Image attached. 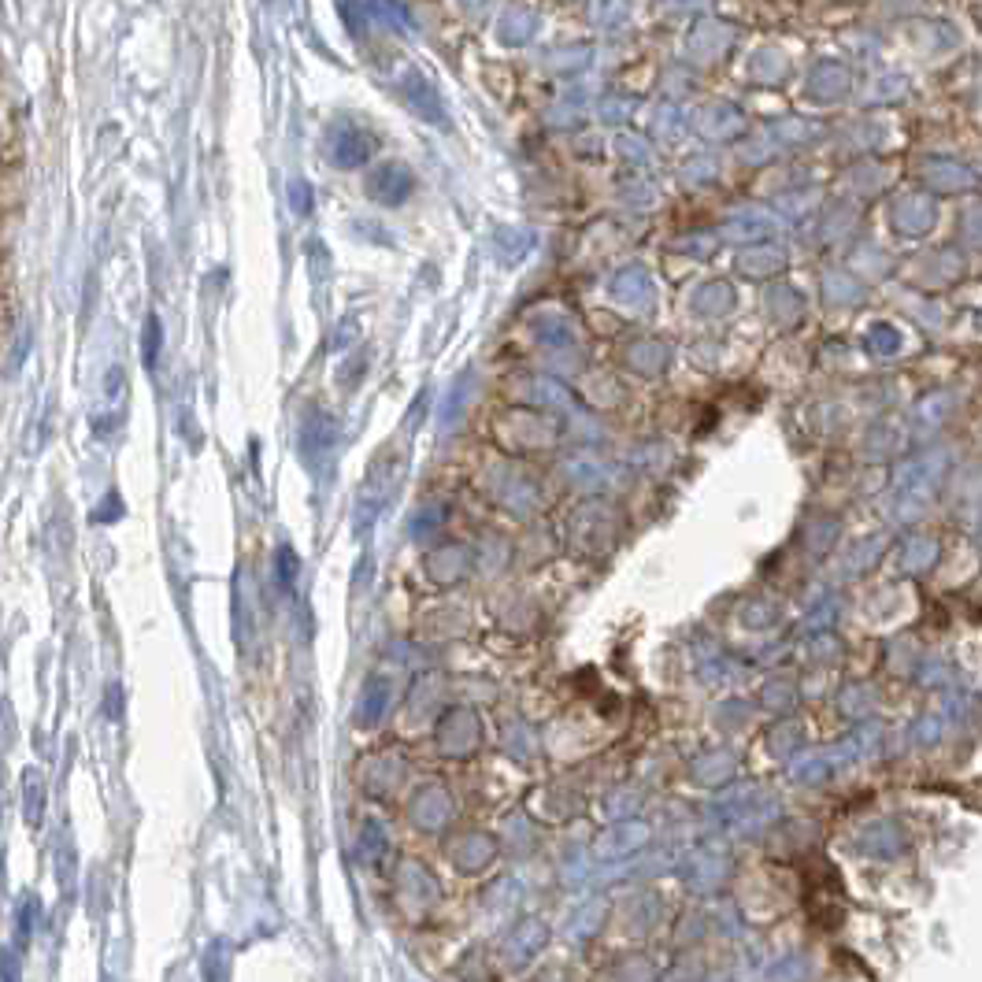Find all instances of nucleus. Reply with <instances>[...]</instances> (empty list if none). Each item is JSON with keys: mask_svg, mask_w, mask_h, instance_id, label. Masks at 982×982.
Here are the masks:
<instances>
[{"mask_svg": "<svg viewBox=\"0 0 982 982\" xmlns=\"http://www.w3.org/2000/svg\"><path fill=\"white\" fill-rule=\"evenodd\" d=\"M590 19L601 30H619L630 19V4L627 0H590Z\"/></svg>", "mask_w": 982, "mask_h": 982, "instance_id": "18", "label": "nucleus"}, {"mask_svg": "<svg viewBox=\"0 0 982 982\" xmlns=\"http://www.w3.org/2000/svg\"><path fill=\"white\" fill-rule=\"evenodd\" d=\"M801 312H805V297H801L794 286H775V290L768 293V315L775 323L794 327L797 319H801Z\"/></svg>", "mask_w": 982, "mask_h": 982, "instance_id": "16", "label": "nucleus"}, {"mask_svg": "<svg viewBox=\"0 0 982 982\" xmlns=\"http://www.w3.org/2000/svg\"><path fill=\"white\" fill-rule=\"evenodd\" d=\"M334 438H338V427H334V419H330V416H312L308 423H304V430H301V449L308 456L323 453V449H330V445H334Z\"/></svg>", "mask_w": 982, "mask_h": 982, "instance_id": "17", "label": "nucleus"}, {"mask_svg": "<svg viewBox=\"0 0 982 982\" xmlns=\"http://www.w3.org/2000/svg\"><path fill=\"white\" fill-rule=\"evenodd\" d=\"M849 86H853V78H849V71L838 60H823L808 71V97L819 104L842 101L845 93H849Z\"/></svg>", "mask_w": 982, "mask_h": 982, "instance_id": "5", "label": "nucleus"}, {"mask_svg": "<svg viewBox=\"0 0 982 982\" xmlns=\"http://www.w3.org/2000/svg\"><path fill=\"white\" fill-rule=\"evenodd\" d=\"M656 130H660V138H675L682 130V115L675 104H664V108L656 112Z\"/></svg>", "mask_w": 982, "mask_h": 982, "instance_id": "26", "label": "nucleus"}, {"mask_svg": "<svg viewBox=\"0 0 982 982\" xmlns=\"http://www.w3.org/2000/svg\"><path fill=\"white\" fill-rule=\"evenodd\" d=\"M141 349H145V364H156V356H160V319L149 315V323H145V334H141Z\"/></svg>", "mask_w": 982, "mask_h": 982, "instance_id": "23", "label": "nucleus"}, {"mask_svg": "<svg viewBox=\"0 0 982 982\" xmlns=\"http://www.w3.org/2000/svg\"><path fill=\"white\" fill-rule=\"evenodd\" d=\"M775 230V219L768 212H760V208H745V212L731 215L727 223H723V238L731 241H756L771 234Z\"/></svg>", "mask_w": 982, "mask_h": 982, "instance_id": "12", "label": "nucleus"}, {"mask_svg": "<svg viewBox=\"0 0 982 982\" xmlns=\"http://www.w3.org/2000/svg\"><path fill=\"white\" fill-rule=\"evenodd\" d=\"M864 349L875 356H894V353H901V334H897V327H890V323H875V327L864 334Z\"/></svg>", "mask_w": 982, "mask_h": 982, "instance_id": "20", "label": "nucleus"}, {"mask_svg": "<svg viewBox=\"0 0 982 982\" xmlns=\"http://www.w3.org/2000/svg\"><path fill=\"white\" fill-rule=\"evenodd\" d=\"M612 297L627 312H645L653 304V278L642 264H627L612 275Z\"/></svg>", "mask_w": 982, "mask_h": 982, "instance_id": "3", "label": "nucleus"}, {"mask_svg": "<svg viewBox=\"0 0 982 982\" xmlns=\"http://www.w3.org/2000/svg\"><path fill=\"white\" fill-rule=\"evenodd\" d=\"M827 290H831V301H857L860 286L849 275H827Z\"/></svg>", "mask_w": 982, "mask_h": 982, "instance_id": "25", "label": "nucleus"}, {"mask_svg": "<svg viewBox=\"0 0 982 982\" xmlns=\"http://www.w3.org/2000/svg\"><path fill=\"white\" fill-rule=\"evenodd\" d=\"M630 112V101H619V97H608V101H601V119H608V123H619L623 115Z\"/></svg>", "mask_w": 982, "mask_h": 982, "instance_id": "30", "label": "nucleus"}, {"mask_svg": "<svg viewBox=\"0 0 982 982\" xmlns=\"http://www.w3.org/2000/svg\"><path fill=\"white\" fill-rule=\"evenodd\" d=\"M964 234H968V241L982 245V204H975V208L964 212Z\"/></svg>", "mask_w": 982, "mask_h": 982, "instance_id": "28", "label": "nucleus"}, {"mask_svg": "<svg viewBox=\"0 0 982 982\" xmlns=\"http://www.w3.org/2000/svg\"><path fill=\"white\" fill-rule=\"evenodd\" d=\"M697 130H701L708 141H731V138H738V134H745V115H742V108H734V104L716 101L697 115Z\"/></svg>", "mask_w": 982, "mask_h": 982, "instance_id": "7", "label": "nucleus"}, {"mask_svg": "<svg viewBox=\"0 0 982 982\" xmlns=\"http://www.w3.org/2000/svg\"><path fill=\"white\" fill-rule=\"evenodd\" d=\"M734 26L727 23H716V19H705V23H697L686 34V56L693 63H716L719 56H727L734 45Z\"/></svg>", "mask_w": 982, "mask_h": 982, "instance_id": "1", "label": "nucleus"}, {"mask_svg": "<svg viewBox=\"0 0 982 982\" xmlns=\"http://www.w3.org/2000/svg\"><path fill=\"white\" fill-rule=\"evenodd\" d=\"M686 171V182H712V175H716L719 167H716V160H708V156H701V160H690V164L682 167Z\"/></svg>", "mask_w": 982, "mask_h": 982, "instance_id": "27", "label": "nucleus"}, {"mask_svg": "<svg viewBox=\"0 0 982 982\" xmlns=\"http://www.w3.org/2000/svg\"><path fill=\"white\" fill-rule=\"evenodd\" d=\"M290 201H297V204H293V208H297V212H308V208H312V189H308V186H304V182H293V186H290Z\"/></svg>", "mask_w": 982, "mask_h": 982, "instance_id": "32", "label": "nucleus"}, {"mask_svg": "<svg viewBox=\"0 0 982 982\" xmlns=\"http://www.w3.org/2000/svg\"><path fill=\"white\" fill-rule=\"evenodd\" d=\"M534 34H538V15L530 8H508L497 23V38L504 45H527V41H534Z\"/></svg>", "mask_w": 982, "mask_h": 982, "instance_id": "14", "label": "nucleus"}, {"mask_svg": "<svg viewBox=\"0 0 982 982\" xmlns=\"http://www.w3.org/2000/svg\"><path fill=\"white\" fill-rule=\"evenodd\" d=\"M367 8H371L375 19H382V26H390L397 34H408V30H412V15H408V8H404L401 0H371Z\"/></svg>", "mask_w": 982, "mask_h": 982, "instance_id": "19", "label": "nucleus"}, {"mask_svg": "<svg viewBox=\"0 0 982 982\" xmlns=\"http://www.w3.org/2000/svg\"><path fill=\"white\" fill-rule=\"evenodd\" d=\"M278 582H282V590H290L293 582H297V553H293L290 545L278 549Z\"/></svg>", "mask_w": 982, "mask_h": 982, "instance_id": "24", "label": "nucleus"}, {"mask_svg": "<svg viewBox=\"0 0 982 982\" xmlns=\"http://www.w3.org/2000/svg\"><path fill=\"white\" fill-rule=\"evenodd\" d=\"M0 982H19V957L12 949H4V957H0Z\"/></svg>", "mask_w": 982, "mask_h": 982, "instance_id": "31", "label": "nucleus"}, {"mask_svg": "<svg viewBox=\"0 0 982 982\" xmlns=\"http://www.w3.org/2000/svg\"><path fill=\"white\" fill-rule=\"evenodd\" d=\"M619 152H623L627 160H634V164H645V160H649V149H645L642 138H619Z\"/></svg>", "mask_w": 982, "mask_h": 982, "instance_id": "29", "label": "nucleus"}, {"mask_svg": "<svg viewBox=\"0 0 982 982\" xmlns=\"http://www.w3.org/2000/svg\"><path fill=\"white\" fill-rule=\"evenodd\" d=\"M493 245H497V256H501L504 264H516V260L527 256L530 234H527V230H497Z\"/></svg>", "mask_w": 982, "mask_h": 982, "instance_id": "21", "label": "nucleus"}, {"mask_svg": "<svg viewBox=\"0 0 982 982\" xmlns=\"http://www.w3.org/2000/svg\"><path fill=\"white\" fill-rule=\"evenodd\" d=\"M538 338H542L545 345H553V349H567V345L575 341V330H571V323H564V319H553V323H538Z\"/></svg>", "mask_w": 982, "mask_h": 982, "instance_id": "22", "label": "nucleus"}, {"mask_svg": "<svg viewBox=\"0 0 982 982\" xmlns=\"http://www.w3.org/2000/svg\"><path fill=\"white\" fill-rule=\"evenodd\" d=\"M367 193H371L378 204H390V208L404 204L408 201V193H412V175H408V167L382 164L375 175L367 178Z\"/></svg>", "mask_w": 982, "mask_h": 982, "instance_id": "8", "label": "nucleus"}, {"mask_svg": "<svg viewBox=\"0 0 982 982\" xmlns=\"http://www.w3.org/2000/svg\"><path fill=\"white\" fill-rule=\"evenodd\" d=\"M404 97H408V104H412V112H416L419 119H427V123H445V108H441L438 89L430 86L419 71H408V75H404Z\"/></svg>", "mask_w": 982, "mask_h": 982, "instance_id": "9", "label": "nucleus"}, {"mask_svg": "<svg viewBox=\"0 0 982 982\" xmlns=\"http://www.w3.org/2000/svg\"><path fill=\"white\" fill-rule=\"evenodd\" d=\"M327 152L330 160L338 167H360L371 160V152H375V141L371 134H364L360 126L353 123H338L330 130V141H327Z\"/></svg>", "mask_w": 982, "mask_h": 982, "instance_id": "2", "label": "nucleus"}, {"mask_svg": "<svg viewBox=\"0 0 982 982\" xmlns=\"http://www.w3.org/2000/svg\"><path fill=\"white\" fill-rule=\"evenodd\" d=\"M627 367L630 371H638V375H660L664 367H668V345L656 338H638L627 345Z\"/></svg>", "mask_w": 982, "mask_h": 982, "instance_id": "11", "label": "nucleus"}, {"mask_svg": "<svg viewBox=\"0 0 982 982\" xmlns=\"http://www.w3.org/2000/svg\"><path fill=\"white\" fill-rule=\"evenodd\" d=\"M890 223H894V230L901 238H923V234L934 227L931 197H920V193L901 197V201L894 204V212H890Z\"/></svg>", "mask_w": 982, "mask_h": 982, "instance_id": "4", "label": "nucleus"}, {"mask_svg": "<svg viewBox=\"0 0 982 982\" xmlns=\"http://www.w3.org/2000/svg\"><path fill=\"white\" fill-rule=\"evenodd\" d=\"M467 386H471V382H467V378H460V386H456V393H453V397H449V419L460 416V404H464Z\"/></svg>", "mask_w": 982, "mask_h": 982, "instance_id": "33", "label": "nucleus"}, {"mask_svg": "<svg viewBox=\"0 0 982 982\" xmlns=\"http://www.w3.org/2000/svg\"><path fill=\"white\" fill-rule=\"evenodd\" d=\"M734 286L731 282H719V278H712V282H705V286H697L693 290V297H690V308L697 315H705V319H719V315H727L734 308Z\"/></svg>", "mask_w": 982, "mask_h": 982, "instance_id": "10", "label": "nucleus"}, {"mask_svg": "<svg viewBox=\"0 0 982 982\" xmlns=\"http://www.w3.org/2000/svg\"><path fill=\"white\" fill-rule=\"evenodd\" d=\"M782 264H786V252H782L779 245H749V249L738 256V267H742L745 275H753V278L775 275Z\"/></svg>", "mask_w": 982, "mask_h": 982, "instance_id": "15", "label": "nucleus"}, {"mask_svg": "<svg viewBox=\"0 0 982 982\" xmlns=\"http://www.w3.org/2000/svg\"><path fill=\"white\" fill-rule=\"evenodd\" d=\"M923 182L938 193H964V189L979 186V175L971 167L957 164V160H942V156H931L923 164Z\"/></svg>", "mask_w": 982, "mask_h": 982, "instance_id": "6", "label": "nucleus"}, {"mask_svg": "<svg viewBox=\"0 0 982 982\" xmlns=\"http://www.w3.org/2000/svg\"><path fill=\"white\" fill-rule=\"evenodd\" d=\"M745 75H749V82H756V86H779L782 78L790 75V56H782L779 49H760L753 60H749Z\"/></svg>", "mask_w": 982, "mask_h": 982, "instance_id": "13", "label": "nucleus"}]
</instances>
